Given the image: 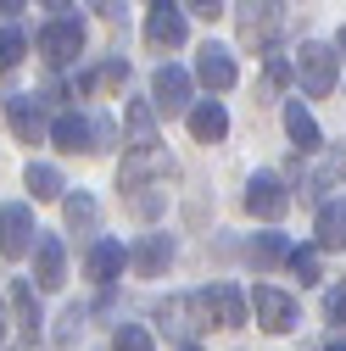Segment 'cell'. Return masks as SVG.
Returning <instances> with one entry per match:
<instances>
[{
  "label": "cell",
  "instance_id": "8fae6325",
  "mask_svg": "<svg viewBox=\"0 0 346 351\" xmlns=\"http://www.w3.org/2000/svg\"><path fill=\"white\" fill-rule=\"evenodd\" d=\"M6 123H12V134H17L23 145H39V140L51 134L45 117H39V101H34V95H12V101H6Z\"/></svg>",
  "mask_w": 346,
  "mask_h": 351
},
{
  "label": "cell",
  "instance_id": "3957f363",
  "mask_svg": "<svg viewBox=\"0 0 346 351\" xmlns=\"http://www.w3.org/2000/svg\"><path fill=\"white\" fill-rule=\"evenodd\" d=\"M78 51H84V28H78L73 17H56V23L39 28V56H45L51 67H67Z\"/></svg>",
  "mask_w": 346,
  "mask_h": 351
},
{
  "label": "cell",
  "instance_id": "52a82bcc",
  "mask_svg": "<svg viewBox=\"0 0 346 351\" xmlns=\"http://www.w3.org/2000/svg\"><path fill=\"white\" fill-rule=\"evenodd\" d=\"M146 173H162V179L173 173V156H168L157 140H151V145H135V151L123 156V173H117V184H123V190H140V179H146Z\"/></svg>",
  "mask_w": 346,
  "mask_h": 351
},
{
  "label": "cell",
  "instance_id": "ba28073f",
  "mask_svg": "<svg viewBox=\"0 0 346 351\" xmlns=\"http://www.w3.org/2000/svg\"><path fill=\"white\" fill-rule=\"evenodd\" d=\"M185 12L179 6H168V0H157V6H151V17H146V39H151V45L157 51H179L185 45Z\"/></svg>",
  "mask_w": 346,
  "mask_h": 351
},
{
  "label": "cell",
  "instance_id": "2e32d148",
  "mask_svg": "<svg viewBox=\"0 0 346 351\" xmlns=\"http://www.w3.org/2000/svg\"><path fill=\"white\" fill-rule=\"evenodd\" d=\"M190 134H196L201 145H218V140L229 134V112H224L218 101H201V106H190Z\"/></svg>",
  "mask_w": 346,
  "mask_h": 351
},
{
  "label": "cell",
  "instance_id": "44dd1931",
  "mask_svg": "<svg viewBox=\"0 0 346 351\" xmlns=\"http://www.w3.org/2000/svg\"><path fill=\"white\" fill-rule=\"evenodd\" d=\"M28 190H34V201H56L67 184H62V173L51 162H28Z\"/></svg>",
  "mask_w": 346,
  "mask_h": 351
},
{
  "label": "cell",
  "instance_id": "d6a6232c",
  "mask_svg": "<svg viewBox=\"0 0 346 351\" xmlns=\"http://www.w3.org/2000/svg\"><path fill=\"white\" fill-rule=\"evenodd\" d=\"M335 51H341V56H346V28H341V39H335Z\"/></svg>",
  "mask_w": 346,
  "mask_h": 351
},
{
  "label": "cell",
  "instance_id": "484cf974",
  "mask_svg": "<svg viewBox=\"0 0 346 351\" xmlns=\"http://www.w3.org/2000/svg\"><path fill=\"white\" fill-rule=\"evenodd\" d=\"M23 51H28L23 28H0V67H17V62H23Z\"/></svg>",
  "mask_w": 346,
  "mask_h": 351
},
{
  "label": "cell",
  "instance_id": "8992f818",
  "mask_svg": "<svg viewBox=\"0 0 346 351\" xmlns=\"http://www.w3.org/2000/svg\"><path fill=\"white\" fill-rule=\"evenodd\" d=\"M285 206H290V190L274 179V173H257V179L246 184V212H251V217L274 223V217H285Z\"/></svg>",
  "mask_w": 346,
  "mask_h": 351
},
{
  "label": "cell",
  "instance_id": "836d02e7",
  "mask_svg": "<svg viewBox=\"0 0 346 351\" xmlns=\"http://www.w3.org/2000/svg\"><path fill=\"white\" fill-rule=\"evenodd\" d=\"M179 351H201V346H179Z\"/></svg>",
  "mask_w": 346,
  "mask_h": 351
},
{
  "label": "cell",
  "instance_id": "4fadbf2b",
  "mask_svg": "<svg viewBox=\"0 0 346 351\" xmlns=\"http://www.w3.org/2000/svg\"><path fill=\"white\" fill-rule=\"evenodd\" d=\"M151 95H157L162 112H185V106H190V73H185V67H157Z\"/></svg>",
  "mask_w": 346,
  "mask_h": 351
},
{
  "label": "cell",
  "instance_id": "7a4b0ae2",
  "mask_svg": "<svg viewBox=\"0 0 346 351\" xmlns=\"http://www.w3.org/2000/svg\"><path fill=\"white\" fill-rule=\"evenodd\" d=\"M235 23H240V45L268 51L274 39L285 34V6H279V0H246V6L235 12Z\"/></svg>",
  "mask_w": 346,
  "mask_h": 351
},
{
  "label": "cell",
  "instance_id": "ac0fdd59",
  "mask_svg": "<svg viewBox=\"0 0 346 351\" xmlns=\"http://www.w3.org/2000/svg\"><path fill=\"white\" fill-rule=\"evenodd\" d=\"M51 140H56L62 151H73V156H78V151H95V128L84 123V117H73V112H62V117L51 123Z\"/></svg>",
  "mask_w": 346,
  "mask_h": 351
},
{
  "label": "cell",
  "instance_id": "9c48e42d",
  "mask_svg": "<svg viewBox=\"0 0 346 351\" xmlns=\"http://www.w3.org/2000/svg\"><path fill=\"white\" fill-rule=\"evenodd\" d=\"M62 279H67V251H62V240H56V234H39V240H34V285H39V290H62Z\"/></svg>",
  "mask_w": 346,
  "mask_h": 351
},
{
  "label": "cell",
  "instance_id": "83f0119b",
  "mask_svg": "<svg viewBox=\"0 0 346 351\" xmlns=\"http://www.w3.org/2000/svg\"><path fill=\"white\" fill-rule=\"evenodd\" d=\"M324 318H330L335 329H346V290H330V295H324Z\"/></svg>",
  "mask_w": 346,
  "mask_h": 351
},
{
  "label": "cell",
  "instance_id": "277c9868",
  "mask_svg": "<svg viewBox=\"0 0 346 351\" xmlns=\"http://www.w3.org/2000/svg\"><path fill=\"white\" fill-rule=\"evenodd\" d=\"M251 313H257V324H263L268 335L296 329V301H290L285 290H274V285H257V290H251Z\"/></svg>",
  "mask_w": 346,
  "mask_h": 351
},
{
  "label": "cell",
  "instance_id": "9a60e30c",
  "mask_svg": "<svg viewBox=\"0 0 346 351\" xmlns=\"http://www.w3.org/2000/svg\"><path fill=\"white\" fill-rule=\"evenodd\" d=\"M123 262H128L123 240H95V245H90V256H84V268H90V279H95V285H112V279L123 274Z\"/></svg>",
  "mask_w": 346,
  "mask_h": 351
},
{
  "label": "cell",
  "instance_id": "4dcf8cb0",
  "mask_svg": "<svg viewBox=\"0 0 346 351\" xmlns=\"http://www.w3.org/2000/svg\"><path fill=\"white\" fill-rule=\"evenodd\" d=\"M23 6H28V0H0V17H17Z\"/></svg>",
  "mask_w": 346,
  "mask_h": 351
},
{
  "label": "cell",
  "instance_id": "f1b7e54d",
  "mask_svg": "<svg viewBox=\"0 0 346 351\" xmlns=\"http://www.w3.org/2000/svg\"><path fill=\"white\" fill-rule=\"evenodd\" d=\"M290 73H296V67H290V62H285V56H268V84H285V78H290Z\"/></svg>",
  "mask_w": 346,
  "mask_h": 351
},
{
  "label": "cell",
  "instance_id": "ffe728a7",
  "mask_svg": "<svg viewBox=\"0 0 346 351\" xmlns=\"http://www.w3.org/2000/svg\"><path fill=\"white\" fill-rule=\"evenodd\" d=\"M6 301H12V313H17V329L34 340V335H39V301H34V285H28V279H12Z\"/></svg>",
  "mask_w": 346,
  "mask_h": 351
},
{
  "label": "cell",
  "instance_id": "4316f807",
  "mask_svg": "<svg viewBox=\"0 0 346 351\" xmlns=\"http://www.w3.org/2000/svg\"><path fill=\"white\" fill-rule=\"evenodd\" d=\"M112 346H117V351H157V346H151V335H146L140 324H123V329L112 335Z\"/></svg>",
  "mask_w": 346,
  "mask_h": 351
},
{
  "label": "cell",
  "instance_id": "e575fe53",
  "mask_svg": "<svg viewBox=\"0 0 346 351\" xmlns=\"http://www.w3.org/2000/svg\"><path fill=\"white\" fill-rule=\"evenodd\" d=\"M324 351H346V346H324Z\"/></svg>",
  "mask_w": 346,
  "mask_h": 351
},
{
  "label": "cell",
  "instance_id": "f546056e",
  "mask_svg": "<svg viewBox=\"0 0 346 351\" xmlns=\"http://www.w3.org/2000/svg\"><path fill=\"white\" fill-rule=\"evenodd\" d=\"M196 17H224V0H190Z\"/></svg>",
  "mask_w": 346,
  "mask_h": 351
},
{
  "label": "cell",
  "instance_id": "7402d4cb",
  "mask_svg": "<svg viewBox=\"0 0 346 351\" xmlns=\"http://www.w3.org/2000/svg\"><path fill=\"white\" fill-rule=\"evenodd\" d=\"M62 212H67V223H73V229H84V234H90V229H95V217H101V212H95V201L84 195V190H78V195H67V201H62Z\"/></svg>",
  "mask_w": 346,
  "mask_h": 351
},
{
  "label": "cell",
  "instance_id": "d6986e66",
  "mask_svg": "<svg viewBox=\"0 0 346 351\" xmlns=\"http://www.w3.org/2000/svg\"><path fill=\"white\" fill-rule=\"evenodd\" d=\"M285 134L301 145V151H319L324 145V134H319V123L308 117V106H301V101H285Z\"/></svg>",
  "mask_w": 346,
  "mask_h": 351
},
{
  "label": "cell",
  "instance_id": "6da1fadb",
  "mask_svg": "<svg viewBox=\"0 0 346 351\" xmlns=\"http://www.w3.org/2000/svg\"><path fill=\"white\" fill-rule=\"evenodd\" d=\"M296 78H301V90H308L313 101H324V95L335 90V78H341V51L308 39V45L296 51Z\"/></svg>",
  "mask_w": 346,
  "mask_h": 351
},
{
  "label": "cell",
  "instance_id": "7c38bea8",
  "mask_svg": "<svg viewBox=\"0 0 346 351\" xmlns=\"http://www.w3.org/2000/svg\"><path fill=\"white\" fill-rule=\"evenodd\" d=\"M196 78L207 84V90H235V56L224 51V45H201V56H196Z\"/></svg>",
  "mask_w": 346,
  "mask_h": 351
},
{
  "label": "cell",
  "instance_id": "5bb4252c",
  "mask_svg": "<svg viewBox=\"0 0 346 351\" xmlns=\"http://www.w3.org/2000/svg\"><path fill=\"white\" fill-rule=\"evenodd\" d=\"M168 262H173V240H168V234H146L135 251H128V268H135L140 279H157Z\"/></svg>",
  "mask_w": 346,
  "mask_h": 351
},
{
  "label": "cell",
  "instance_id": "5b68a950",
  "mask_svg": "<svg viewBox=\"0 0 346 351\" xmlns=\"http://www.w3.org/2000/svg\"><path fill=\"white\" fill-rule=\"evenodd\" d=\"M34 240H39L34 212H28L23 201L0 206V251H6V256H28V251H34Z\"/></svg>",
  "mask_w": 346,
  "mask_h": 351
},
{
  "label": "cell",
  "instance_id": "e0dca14e",
  "mask_svg": "<svg viewBox=\"0 0 346 351\" xmlns=\"http://www.w3.org/2000/svg\"><path fill=\"white\" fill-rule=\"evenodd\" d=\"M313 234H319V245H324V251H341V245H346V195H335V201H324V206H319Z\"/></svg>",
  "mask_w": 346,
  "mask_h": 351
},
{
  "label": "cell",
  "instance_id": "30bf717a",
  "mask_svg": "<svg viewBox=\"0 0 346 351\" xmlns=\"http://www.w3.org/2000/svg\"><path fill=\"white\" fill-rule=\"evenodd\" d=\"M201 306H207V318L218 313V324H224V329H240V324H246V313H251V301H246L235 285H212V290H201Z\"/></svg>",
  "mask_w": 346,
  "mask_h": 351
},
{
  "label": "cell",
  "instance_id": "1f68e13d",
  "mask_svg": "<svg viewBox=\"0 0 346 351\" xmlns=\"http://www.w3.org/2000/svg\"><path fill=\"white\" fill-rule=\"evenodd\" d=\"M45 6H51V12H67V6H73V0H45Z\"/></svg>",
  "mask_w": 346,
  "mask_h": 351
},
{
  "label": "cell",
  "instance_id": "cb8c5ba5",
  "mask_svg": "<svg viewBox=\"0 0 346 351\" xmlns=\"http://www.w3.org/2000/svg\"><path fill=\"white\" fill-rule=\"evenodd\" d=\"M290 251H285V234H257L251 240V262L257 268H274V262H285Z\"/></svg>",
  "mask_w": 346,
  "mask_h": 351
},
{
  "label": "cell",
  "instance_id": "603a6c76",
  "mask_svg": "<svg viewBox=\"0 0 346 351\" xmlns=\"http://www.w3.org/2000/svg\"><path fill=\"white\" fill-rule=\"evenodd\" d=\"M128 134H135V145H151L157 140V117L146 101H128Z\"/></svg>",
  "mask_w": 346,
  "mask_h": 351
},
{
  "label": "cell",
  "instance_id": "d4e9b609",
  "mask_svg": "<svg viewBox=\"0 0 346 351\" xmlns=\"http://www.w3.org/2000/svg\"><path fill=\"white\" fill-rule=\"evenodd\" d=\"M290 274H296L301 285H313V279L324 274V268H319V251H313V245H301V251H290Z\"/></svg>",
  "mask_w": 346,
  "mask_h": 351
}]
</instances>
